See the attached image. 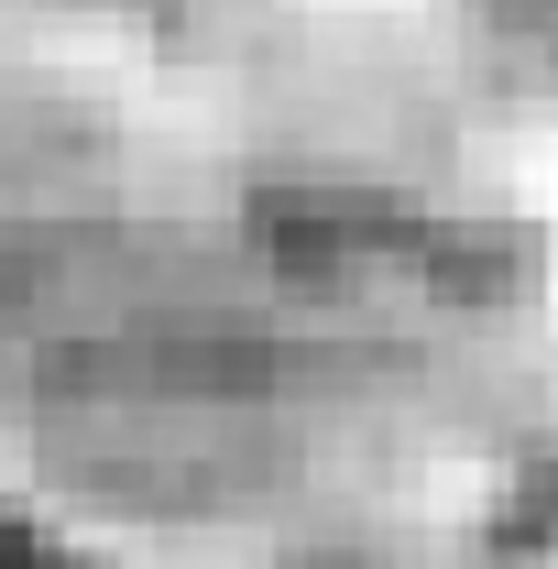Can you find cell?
Returning <instances> with one entry per match:
<instances>
[{
	"label": "cell",
	"mask_w": 558,
	"mask_h": 569,
	"mask_svg": "<svg viewBox=\"0 0 558 569\" xmlns=\"http://www.w3.org/2000/svg\"><path fill=\"white\" fill-rule=\"evenodd\" d=\"M0 569H88L67 537H44V526H22V515H0Z\"/></svg>",
	"instance_id": "cell-1"
}]
</instances>
